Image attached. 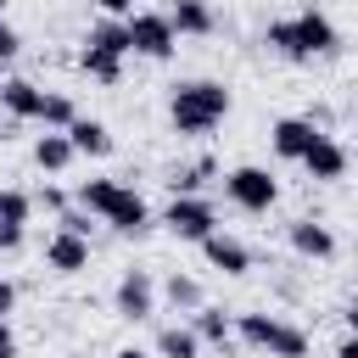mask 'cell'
Returning a JSON list of instances; mask_svg holds the SVG:
<instances>
[{
    "label": "cell",
    "instance_id": "13",
    "mask_svg": "<svg viewBox=\"0 0 358 358\" xmlns=\"http://www.w3.org/2000/svg\"><path fill=\"white\" fill-rule=\"evenodd\" d=\"M45 263H50L56 274H78V268H90V241H78V235L56 229V235L45 241Z\"/></svg>",
    "mask_w": 358,
    "mask_h": 358
},
{
    "label": "cell",
    "instance_id": "21",
    "mask_svg": "<svg viewBox=\"0 0 358 358\" xmlns=\"http://www.w3.org/2000/svg\"><path fill=\"white\" fill-rule=\"evenodd\" d=\"M162 296H168L173 308L196 313V308H201V280H190V274H179V268H173V274L162 280Z\"/></svg>",
    "mask_w": 358,
    "mask_h": 358
},
{
    "label": "cell",
    "instance_id": "32",
    "mask_svg": "<svg viewBox=\"0 0 358 358\" xmlns=\"http://www.w3.org/2000/svg\"><path fill=\"white\" fill-rule=\"evenodd\" d=\"M22 246V229H0V252H17Z\"/></svg>",
    "mask_w": 358,
    "mask_h": 358
},
{
    "label": "cell",
    "instance_id": "8",
    "mask_svg": "<svg viewBox=\"0 0 358 358\" xmlns=\"http://www.w3.org/2000/svg\"><path fill=\"white\" fill-rule=\"evenodd\" d=\"M112 302H117L123 319H151V313H157V285H151V274H145V268H123Z\"/></svg>",
    "mask_w": 358,
    "mask_h": 358
},
{
    "label": "cell",
    "instance_id": "36",
    "mask_svg": "<svg viewBox=\"0 0 358 358\" xmlns=\"http://www.w3.org/2000/svg\"><path fill=\"white\" fill-rule=\"evenodd\" d=\"M67 358H84V352H67Z\"/></svg>",
    "mask_w": 358,
    "mask_h": 358
},
{
    "label": "cell",
    "instance_id": "18",
    "mask_svg": "<svg viewBox=\"0 0 358 358\" xmlns=\"http://www.w3.org/2000/svg\"><path fill=\"white\" fill-rule=\"evenodd\" d=\"M34 162H39L45 173H62V168L73 162V145H67V134H56V129H45V134L34 140Z\"/></svg>",
    "mask_w": 358,
    "mask_h": 358
},
{
    "label": "cell",
    "instance_id": "23",
    "mask_svg": "<svg viewBox=\"0 0 358 358\" xmlns=\"http://www.w3.org/2000/svg\"><path fill=\"white\" fill-rule=\"evenodd\" d=\"M34 213V196L28 190H0V229H22Z\"/></svg>",
    "mask_w": 358,
    "mask_h": 358
},
{
    "label": "cell",
    "instance_id": "34",
    "mask_svg": "<svg viewBox=\"0 0 358 358\" xmlns=\"http://www.w3.org/2000/svg\"><path fill=\"white\" fill-rule=\"evenodd\" d=\"M112 358H151V352H145V347H117Z\"/></svg>",
    "mask_w": 358,
    "mask_h": 358
},
{
    "label": "cell",
    "instance_id": "11",
    "mask_svg": "<svg viewBox=\"0 0 358 358\" xmlns=\"http://www.w3.org/2000/svg\"><path fill=\"white\" fill-rule=\"evenodd\" d=\"M201 252H207V263L213 268H224V274H246L252 268V252H246V241H235V235H224V229H213L207 241H196Z\"/></svg>",
    "mask_w": 358,
    "mask_h": 358
},
{
    "label": "cell",
    "instance_id": "7",
    "mask_svg": "<svg viewBox=\"0 0 358 358\" xmlns=\"http://www.w3.org/2000/svg\"><path fill=\"white\" fill-rule=\"evenodd\" d=\"M162 224H168L179 241H207V235L218 229V213H213L207 196H173L168 213H162Z\"/></svg>",
    "mask_w": 358,
    "mask_h": 358
},
{
    "label": "cell",
    "instance_id": "12",
    "mask_svg": "<svg viewBox=\"0 0 358 358\" xmlns=\"http://www.w3.org/2000/svg\"><path fill=\"white\" fill-rule=\"evenodd\" d=\"M62 134H67L73 157H106V151H112V129H106L101 117H73Z\"/></svg>",
    "mask_w": 358,
    "mask_h": 358
},
{
    "label": "cell",
    "instance_id": "1",
    "mask_svg": "<svg viewBox=\"0 0 358 358\" xmlns=\"http://www.w3.org/2000/svg\"><path fill=\"white\" fill-rule=\"evenodd\" d=\"M73 201H78L90 218L112 224L117 235H140V229H151V207H145V196H140L134 185H117V179H84V185L73 190Z\"/></svg>",
    "mask_w": 358,
    "mask_h": 358
},
{
    "label": "cell",
    "instance_id": "26",
    "mask_svg": "<svg viewBox=\"0 0 358 358\" xmlns=\"http://www.w3.org/2000/svg\"><path fill=\"white\" fill-rule=\"evenodd\" d=\"M17 50H22V39H17V28L0 17V67H11V62H17Z\"/></svg>",
    "mask_w": 358,
    "mask_h": 358
},
{
    "label": "cell",
    "instance_id": "30",
    "mask_svg": "<svg viewBox=\"0 0 358 358\" xmlns=\"http://www.w3.org/2000/svg\"><path fill=\"white\" fill-rule=\"evenodd\" d=\"M11 308H17V285H11V280H6V274H0V319H6V313H11Z\"/></svg>",
    "mask_w": 358,
    "mask_h": 358
},
{
    "label": "cell",
    "instance_id": "20",
    "mask_svg": "<svg viewBox=\"0 0 358 358\" xmlns=\"http://www.w3.org/2000/svg\"><path fill=\"white\" fill-rule=\"evenodd\" d=\"M84 45H95V50H112V56H129V34H123V17H101L95 28H90V39Z\"/></svg>",
    "mask_w": 358,
    "mask_h": 358
},
{
    "label": "cell",
    "instance_id": "4",
    "mask_svg": "<svg viewBox=\"0 0 358 358\" xmlns=\"http://www.w3.org/2000/svg\"><path fill=\"white\" fill-rule=\"evenodd\" d=\"M224 196H229L241 213H268V207L280 201V185H274V173H268V168L241 162V168H229V173H224Z\"/></svg>",
    "mask_w": 358,
    "mask_h": 358
},
{
    "label": "cell",
    "instance_id": "22",
    "mask_svg": "<svg viewBox=\"0 0 358 358\" xmlns=\"http://www.w3.org/2000/svg\"><path fill=\"white\" fill-rule=\"evenodd\" d=\"M157 352H162V358H201V341H196L185 324H168V330L157 336Z\"/></svg>",
    "mask_w": 358,
    "mask_h": 358
},
{
    "label": "cell",
    "instance_id": "10",
    "mask_svg": "<svg viewBox=\"0 0 358 358\" xmlns=\"http://www.w3.org/2000/svg\"><path fill=\"white\" fill-rule=\"evenodd\" d=\"M268 140H274V157H285V162H302V151L319 140V129H313L308 117H280V123L268 129Z\"/></svg>",
    "mask_w": 358,
    "mask_h": 358
},
{
    "label": "cell",
    "instance_id": "3",
    "mask_svg": "<svg viewBox=\"0 0 358 358\" xmlns=\"http://www.w3.org/2000/svg\"><path fill=\"white\" fill-rule=\"evenodd\" d=\"M235 336H241L246 347L268 352V358H308V336H302L296 324L274 319V313H241V319H235Z\"/></svg>",
    "mask_w": 358,
    "mask_h": 358
},
{
    "label": "cell",
    "instance_id": "17",
    "mask_svg": "<svg viewBox=\"0 0 358 358\" xmlns=\"http://www.w3.org/2000/svg\"><path fill=\"white\" fill-rule=\"evenodd\" d=\"M173 34H213V6L207 0H173V11H162Z\"/></svg>",
    "mask_w": 358,
    "mask_h": 358
},
{
    "label": "cell",
    "instance_id": "31",
    "mask_svg": "<svg viewBox=\"0 0 358 358\" xmlns=\"http://www.w3.org/2000/svg\"><path fill=\"white\" fill-rule=\"evenodd\" d=\"M0 358H17V336H11V319H0Z\"/></svg>",
    "mask_w": 358,
    "mask_h": 358
},
{
    "label": "cell",
    "instance_id": "28",
    "mask_svg": "<svg viewBox=\"0 0 358 358\" xmlns=\"http://www.w3.org/2000/svg\"><path fill=\"white\" fill-rule=\"evenodd\" d=\"M34 207H45V213H67L73 201H67V190H56V185H45V190L34 196Z\"/></svg>",
    "mask_w": 358,
    "mask_h": 358
},
{
    "label": "cell",
    "instance_id": "9",
    "mask_svg": "<svg viewBox=\"0 0 358 358\" xmlns=\"http://www.w3.org/2000/svg\"><path fill=\"white\" fill-rule=\"evenodd\" d=\"M302 168H308V179H324V185H330V179L347 173V145H341L336 134H319V140L302 151Z\"/></svg>",
    "mask_w": 358,
    "mask_h": 358
},
{
    "label": "cell",
    "instance_id": "25",
    "mask_svg": "<svg viewBox=\"0 0 358 358\" xmlns=\"http://www.w3.org/2000/svg\"><path fill=\"white\" fill-rule=\"evenodd\" d=\"M56 218H62L56 229H67V235H78V241H90V235H95V218H90L84 207H67V213H56Z\"/></svg>",
    "mask_w": 358,
    "mask_h": 358
},
{
    "label": "cell",
    "instance_id": "19",
    "mask_svg": "<svg viewBox=\"0 0 358 358\" xmlns=\"http://www.w3.org/2000/svg\"><path fill=\"white\" fill-rule=\"evenodd\" d=\"M78 67H84L95 84H117V78H123V56H112V50H95V45H84V50H78Z\"/></svg>",
    "mask_w": 358,
    "mask_h": 358
},
{
    "label": "cell",
    "instance_id": "5",
    "mask_svg": "<svg viewBox=\"0 0 358 358\" xmlns=\"http://www.w3.org/2000/svg\"><path fill=\"white\" fill-rule=\"evenodd\" d=\"M123 34H129V50L145 56V62H168L173 45H179V34L168 28L162 11H129V17H123Z\"/></svg>",
    "mask_w": 358,
    "mask_h": 358
},
{
    "label": "cell",
    "instance_id": "16",
    "mask_svg": "<svg viewBox=\"0 0 358 358\" xmlns=\"http://www.w3.org/2000/svg\"><path fill=\"white\" fill-rule=\"evenodd\" d=\"M39 101H45V90L28 84V78H6V84H0V106H6L11 117H39Z\"/></svg>",
    "mask_w": 358,
    "mask_h": 358
},
{
    "label": "cell",
    "instance_id": "29",
    "mask_svg": "<svg viewBox=\"0 0 358 358\" xmlns=\"http://www.w3.org/2000/svg\"><path fill=\"white\" fill-rule=\"evenodd\" d=\"M90 6H95L101 17H129V11H134V0H90Z\"/></svg>",
    "mask_w": 358,
    "mask_h": 358
},
{
    "label": "cell",
    "instance_id": "6",
    "mask_svg": "<svg viewBox=\"0 0 358 358\" xmlns=\"http://www.w3.org/2000/svg\"><path fill=\"white\" fill-rule=\"evenodd\" d=\"M291 22V62H313V56H324V50H336V22L324 17V11H296V17H285Z\"/></svg>",
    "mask_w": 358,
    "mask_h": 358
},
{
    "label": "cell",
    "instance_id": "33",
    "mask_svg": "<svg viewBox=\"0 0 358 358\" xmlns=\"http://www.w3.org/2000/svg\"><path fill=\"white\" fill-rule=\"evenodd\" d=\"M336 358H358V341H352V336H341V341H336Z\"/></svg>",
    "mask_w": 358,
    "mask_h": 358
},
{
    "label": "cell",
    "instance_id": "2",
    "mask_svg": "<svg viewBox=\"0 0 358 358\" xmlns=\"http://www.w3.org/2000/svg\"><path fill=\"white\" fill-rule=\"evenodd\" d=\"M168 117L179 134H207L229 117V90L213 84V78H190V84H173V101H168Z\"/></svg>",
    "mask_w": 358,
    "mask_h": 358
},
{
    "label": "cell",
    "instance_id": "35",
    "mask_svg": "<svg viewBox=\"0 0 358 358\" xmlns=\"http://www.w3.org/2000/svg\"><path fill=\"white\" fill-rule=\"evenodd\" d=\"M6 6H11V0H0V17H6Z\"/></svg>",
    "mask_w": 358,
    "mask_h": 358
},
{
    "label": "cell",
    "instance_id": "27",
    "mask_svg": "<svg viewBox=\"0 0 358 358\" xmlns=\"http://www.w3.org/2000/svg\"><path fill=\"white\" fill-rule=\"evenodd\" d=\"M263 39H268V50H280V56L291 62V22H268V34H263Z\"/></svg>",
    "mask_w": 358,
    "mask_h": 358
},
{
    "label": "cell",
    "instance_id": "14",
    "mask_svg": "<svg viewBox=\"0 0 358 358\" xmlns=\"http://www.w3.org/2000/svg\"><path fill=\"white\" fill-rule=\"evenodd\" d=\"M291 246L302 252V257H336V235H330V224H319V218H296L291 224Z\"/></svg>",
    "mask_w": 358,
    "mask_h": 358
},
{
    "label": "cell",
    "instance_id": "15",
    "mask_svg": "<svg viewBox=\"0 0 358 358\" xmlns=\"http://www.w3.org/2000/svg\"><path fill=\"white\" fill-rule=\"evenodd\" d=\"M190 336H196L201 347H229V341H235V319H229L224 308H207V302H201V308H196Z\"/></svg>",
    "mask_w": 358,
    "mask_h": 358
},
{
    "label": "cell",
    "instance_id": "24",
    "mask_svg": "<svg viewBox=\"0 0 358 358\" xmlns=\"http://www.w3.org/2000/svg\"><path fill=\"white\" fill-rule=\"evenodd\" d=\"M73 117H78V106H73L67 95H45V101H39V123H45V129H56V134H62Z\"/></svg>",
    "mask_w": 358,
    "mask_h": 358
}]
</instances>
